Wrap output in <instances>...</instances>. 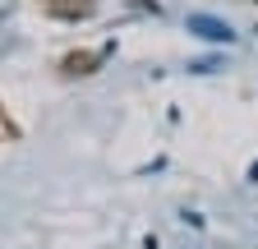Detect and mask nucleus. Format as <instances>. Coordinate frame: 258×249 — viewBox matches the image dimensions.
<instances>
[{"label":"nucleus","instance_id":"nucleus-1","mask_svg":"<svg viewBox=\"0 0 258 249\" xmlns=\"http://www.w3.org/2000/svg\"><path fill=\"white\" fill-rule=\"evenodd\" d=\"M106 60V51H70L60 60V74L64 79H83V74H97V65Z\"/></svg>","mask_w":258,"mask_h":249},{"label":"nucleus","instance_id":"nucleus-2","mask_svg":"<svg viewBox=\"0 0 258 249\" xmlns=\"http://www.w3.org/2000/svg\"><path fill=\"white\" fill-rule=\"evenodd\" d=\"M37 5L46 10V14H55V19H88L97 5L92 0H37Z\"/></svg>","mask_w":258,"mask_h":249},{"label":"nucleus","instance_id":"nucleus-3","mask_svg":"<svg viewBox=\"0 0 258 249\" xmlns=\"http://www.w3.org/2000/svg\"><path fill=\"white\" fill-rule=\"evenodd\" d=\"M14 139H19V125L5 115V106H0V143H14Z\"/></svg>","mask_w":258,"mask_h":249}]
</instances>
